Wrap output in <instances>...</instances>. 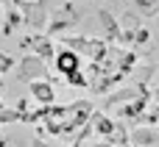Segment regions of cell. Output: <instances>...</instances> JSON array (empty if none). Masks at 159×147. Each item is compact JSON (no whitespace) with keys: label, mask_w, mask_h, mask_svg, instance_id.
<instances>
[{"label":"cell","mask_w":159,"mask_h":147,"mask_svg":"<svg viewBox=\"0 0 159 147\" xmlns=\"http://www.w3.org/2000/svg\"><path fill=\"white\" fill-rule=\"evenodd\" d=\"M20 14H22V25H31L34 31L48 28V3L45 0H28Z\"/></svg>","instance_id":"obj_2"},{"label":"cell","mask_w":159,"mask_h":147,"mask_svg":"<svg viewBox=\"0 0 159 147\" xmlns=\"http://www.w3.org/2000/svg\"><path fill=\"white\" fill-rule=\"evenodd\" d=\"M28 89H31V97H34V100H39L42 106L53 103V97H56V89H53V81H48V78H39V81H31V83H28Z\"/></svg>","instance_id":"obj_4"},{"label":"cell","mask_w":159,"mask_h":147,"mask_svg":"<svg viewBox=\"0 0 159 147\" xmlns=\"http://www.w3.org/2000/svg\"><path fill=\"white\" fill-rule=\"evenodd\" d=\"M22 47H31L34 56H39L42 61H50L56 56V44H53V39L48 33H31V36H25L22 39Z\"/></svg>","instance_id":"obj_3"},{"label":"cell","mask_w":159,"mask_h":147,"mask_svg":"<svg viewBox=\"0 0 159 147\" xmlns=\"http://www.w3.org/2000/svg\"><path fill=\"white\" fill-rule=\"evenodd\" d=\"M64 78H67V83H70V86H89V81L81 75V69H75V72H67Z\"/></svg>","instance_id":"obj_16"},{"label":"cell","mask_w":159,"mask_h":147,"mask_svg":"<svg viewBox=\"0 0 159 147\" xmlns=\"http://www.w3.org/2000/svg\"><path fill=\"white\" fill-rule=\"evenodd\" d=\"M112 147H131L129 142H120V145H112Z\"/></svg>","instance_id":"obj_23"},{"label":"cell","mask_w":159,"mask_h":147,"mask_svg":"<svg viewBox=\"0 0 159 147\" xmlns=\"http://www.w3.org/2000/svg\"><path fill=\"white\" fill-rule=\"evenodd\" d=\"M134 6L145 14V17H154L159 14V0H134Z\"/></svg>","instance_id":"obj_14"},{"label":"cell","mask_w":159,"mask_h":147,"mask_svg":"<svg viewBox=\"0 0 159 147\" xmlns=\"http://www.w3.org/2000/svg\"><path fill=\"white\" fill-rule=\"evenodd\" d=\"M64 44H67L73 53H87L89 39H84V36H67V39H64Z\"/></svg>","instance_id":"obj_13"},{"label":"cell","mask_w":159,"mask_h":147,"mask_svg":"<svg viewBox=\"0 0 159 147\" xmlns=\"http://www.w3.org/2000/svg\"><path fill=\"white\" fill-rule=\"evenodd\" d=\"M14 67H17V78H20L22 83L48 78V67H45V61H42L39 56H34V53L25 56V58H20V61H14Z\"/></svg>","instance_id":"obj_1"},{"label":"cell","mask_w":159,"mask_h":147,"mask_svg":"<svg viewBox=\"0 0 159 147\" xmlns=\"http://www.w3.org/2000/svg\"><path fill=\"white\" fill-rule=\"evenodd\" d=\"M11 122H20V111H17V108H3V106H0V125H11Z\"/></svg>","instance_id":"obj_15"},{"label":"cell","mask_w":159,"mask_h":147,"mask_svg":"<svg viewBox=\"0 0 159 147\" xmlns=\"http://www.w3.org/2000/svg\"><path fill=\"white\" fill-rule=\"evenodd\" d=\"M98 17H101V22H103V28H106V39H109V42H115V39L120 42V22H117L106 8H98Z\"/></svg>","instance_id":"obj_8"},{"label":"cell","mask_w":159,"mask_h":147,"mask_svg":"<svg viewBox=\"0 0 159 147\" xmlns=\"http://www.w3.org/2000/svg\"><path fill=\"white\" fill-rule=\"evenodd\" d=\"M81 147H112L109 142H87V145H81Z\"/></svg>","instance_id":"obj_21"},{"label":"cell","mask_w":159,"mask_h":147,"mask_svg":"<svg viewBox=\"0 0 159 147\" xmlns=\"http://www.w3.org/2000/svg\"><path fill=\"white\" fill-rule=\"evenodd\" d=\"M87 53H89V58H92V61H103V58H106V53H109V47H106V42H103V39H89Z\"/></svg>","instance_id":"obj_11"},{"label":"cell","mask_w":159,"mask_h":147,"mask_svg":"<svg viewBox=\"0 0 159 147\" xmlns=\"http://www.w3.org/2000/svg\"><path fill=\"white\" fill-rule=\"evenodd\" d=\"M92 111H95V106H92L89 100H75L73 106H67V120H70L75 128H81V125L89 120Z\"/></svg>","instance_id":"obj_6"},{"label":"cell","mask_w":159,"mask_h":147,"mask_svg":"<svg viewBox=\"0 0 159 147\" xmlns=\"http://www.w3.org/2000/svg\"><path fill=\"white\" fill-rule=\"evenodd\" d=\"M53 61H56V69H59L61 75H67V72H75V69H81V58H78V53H73L70 47L59 50V53L53 56Z\"/></svg>","instance_id":"obj_5"},{"label":"cell","mask_w":159,"mask_h":147,"mask_svg":"<svg viewBox=\"0 0 159 147\" xmlns=\"http://www.w3.org/2000/svg\"><path fill=\"white\" fill-rule=\"evenodd\" d=\"M11 67H14V58L8 53H0V72H8Z\"/></svg>","instance_id":"obj_19"},{"label":"cell","mask_w":159,"mask_h":147,"mask_svg":"<svg viewBox=\"0 0 159 147\" xmlns=\"http://www.w3.org/2000/svg\"><path fill=\"white\" fill-rule=\"evenodd\" d=\"M8 25H11V28H17V25H22V14H20L17 8H11V11H8Z\"/></svg>","instance_id":"obj_20"},{"label":"cell","mask_w":159,"mask_h":147,"mask_svg":"<svg viewBox=\"0 0 159 147\" xmlns=\"http://www.w3.org/2000/svg\"><path fill=\"white\" fill-rule=\"evenodd\" d=\"M123 25H126L129 31H137V28H140V19H137L134 14H123Z\"/></svg>","instance_id":"obj_18"},{"label":"cell","mask_w":159,"mask_h":147,"mask_svg":"<svg viewBox=\"0 0 159 147\" xmlns=\"http://www.w3.org/2000/svg\"><path fill=\"white\" fill-rule=\"evenodd\" d=\"M129 142H131L134 147H151V145L159 142V136L151 131V128H137V131L129 133Z\"/></svg>","instance_id":"obj_7"},{"label":"cell","mask_w":159,"mask_h":147,"mask_svg":"<svg viewBox=\"0 0 159 147\" xmlns=\"http://www.w3.org/2000/svg\"><path fill=\"white\" fill-rule=\"evenodd\" d=\"M87 122H89V128H92L95 133H101V136H109V133H112V128H115V122H112L106 114H98V111H92Z\"/></svg>","instance_id":"obj_9"},{"label":"cell","mask_w":159,"mask_h":147,"mask_svg":"<svg viewBox=\"0 0 159 147\" xmlns=\"http://www.w3.org/2000/svg\"><path fill=\"white\" fill-rule=\"evenodd\" d=\"M31 147H48V145H45V142H42V136H36V139H34V142H31Z\"/></svg>","instance_id":"obj_22"},{"label":"cell","mask_w":159,"mask_h":147,"mask_svg":"<svg viewBox=\"0 0 159 147\" xmlns=\"http://www.w3.org/2000/svg\"><path fill=\"white\" fill-rule=\"evenodd\" d=\"M148 42H151V31L140 25V28L134 31V44H148Z\"/></svg>","instance_id":"obj_17"},{"label":"cell","mask_w":159,"mask_h":147,"mask_svg":"<svg viewBox=\"0 0 159 147\" xmlns=\"http://www.w3.org/2000/svg\"><path fill=\"white\" fill-rule=\"evenodd\" d=\"M145 92H148L145 86H134V89H123V92H115V94H112V97L106 100V106L112 108L115 103H129V100H134L137 94H145Z\"/></svg>","instance_id":"obj_10"},{"label":"cell","mask_w":159,"mask_h":147,"mask_svg":"<svg viewBox=\"0 0 159 147\" xmlns=\"http://www.w3.org/2000/svg\"><path fill=\"white\" fill-rule=\"evenodd\" d=\"M106 142H109V145L129 142V131H126V125H123V122H115V128H112V133L106 136Z\"/></svg>","instance_id":"obj_12"}]
</instances>
